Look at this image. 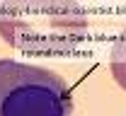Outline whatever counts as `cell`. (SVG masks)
I'll return each mask as SVG.
<instances>
[{
	"label": "cell",
	"mask_w": 126,
	"mask_h": 116,
	"mask_svg": "<svg viewBox=\"0 0 126 116\" xmlns=\"http://www.w3.org/2000/svg\"><path fill=\"white\" fill-rule=\"evenodd\" d=\"M73 97L53 70L0 58V116H70Z\"/></svg>",
	"instance_id": "obj_2"
},
{
	"label": "cell",
	"mask_w": 126,
	"mask_h": 116,
	"mask_svg": "<svg viewBox=\"0 0 126 116\" xmlns=\"http://www.w3.org/2000/svg\"><path fill=\"white\" fill-rule=\"evenodd\" d=\"M109 63H111V75H114V80L126 90V27H124V32L119 34L114 49H111Z\"/></svg>",
	"instance_id": "obj_3"
},
{
	"label": "cell",
	"mask_w": 126,
	"mask_h": 116,
	"mask_svg": "<svg viewBox=\"0 0 126 116\" xmlns=\"http://www.w3.org/2000/svg\"><path fill=\"white\" fill-rule=\"evenodd\" d=\"M0 34L27 53H65L87 34V17L63 2H19L0 10Z\"/></svg>",
	"instance_id": "obj_1"
}]
</instances>
